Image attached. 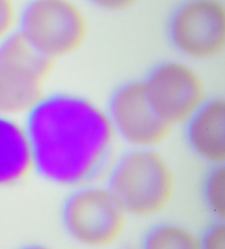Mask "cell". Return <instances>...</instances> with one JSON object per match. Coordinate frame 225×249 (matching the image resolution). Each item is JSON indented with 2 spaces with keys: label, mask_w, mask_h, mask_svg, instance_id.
<instances>
[{
  "label": "cell",
  "mask_w": 225,
  "mask_h": 249,
  "mask_svg": "<svg viewBox=\"0 0 225 249\" xmlns=\"http://www.w3.org/2000/svg\"><path fill=\"white\" fill-rule=\"evenodd\" d=\"M34 174L71 190L102 181L119 142L105 107L78 92L47 91L23 119Z\"/></svg>",
  "instance_id": "1"
},
{
  "label": "cell",
  "mask_w": 225,
  "mask_h": 249,
  "mask_svg": "<svg viewBox=\"0 0 225 249\" xmlns=\"http://www.w3.org/2000/svg\"><path fill=\"white\" fill-rule=\"evenodd\" d=\"M102 180L127 215L141 220L165 212L177 186L171 162L159 148L118 152Z\"/></svg>",
  "instance_id": "2"
},
{
  "label": "cell",
  "mask_w": 225,
  "mask_h": 249,
  "mask_svg": "<svg viewBox=\"0 0 225 249\" xmlns=\"http://www.w3.org/2000/svg\"><path fill=\"white\" fill-rule=\"evenodd\" d=\"M89 18L76 0H28L20 7L18 34L43 57L55 63L83 47Z\"/></svg>",
  "instance_id": "3"
},
{
  "label": "cell",
  "mask_w": 225,
  "mask_h": 249,
  "mask_svg": "<svg viewBox=\"0 0 225 249\" xmlns=\"http://www.w3.org/2000/svg\"><path fill=\"white\" fill-rule=\"evenodd\" d=\"M59 217L68 237L89 249H103L118 243L130 218L102 181L68 190Z\"/></svg>",
  "instance_id": "4"
},
{
  "label": "cell",
  "mask_w": 225,
  "mask_h": 249,
  "mask_svg": "<svg viewBox=\"0 0 225 249\" xmlns=\"http://www.w3.org/2000/svg\"><path fill=\"white\" fill-rule=\"evenodd\" d=\"M54 63L18 32L0 45V115L24 119L47 92Z\"/></svg>",
  "instance_id": "5"
},
{
  "label": "cell",
  "mask_w": 225,
  "mask_h": 249,
  "mask_svg": "<svg viewBox=\"0 0 225 249\" xmlns=\"http://www.w3.org/2000/svg\"><path fill=\"white\" fill-rule=\"evenodd\" d=\"M168 42L178 56L190 63H207L225 51L223 0H183L168 17Z\"/></svg>",
  "instance_id": "6"
},
{
  "label": "cell",
  "mask_w": 225,
  "mask_h": 249,
  "mask_svg": "<svg viewBox=\"0 0 225 249\" xmlns=\"http://www.w3.org/2000/svg\"><path fill=\"white\" fill-rule=\"evenodd\" d=\"M141 80L150 104L171 128L183 126L210 97L196 64L180 57L155 64Z\"/></svg>",
  "instance_id": "7"
},
{
  "label": "cell",
  "mask_w": 225,
  "mask_h": 249,
  "mask_svg": "<svg viewBox=\"0 0 225 249\" xmlns=\"http://www.w3.org/2000/svg\"><path fill=\"white\" fill-rule=\"evenodd\" d=\"M105 109L116 140L127 148H159L172 130L150 104L141 79L120 84Z\"/></svg>",
  "instance_id": "8"
},
{
  "label": "cell",
  "mask_w": 225,
  "mask_h": 249,
  "mask_svg": "<svg viewBox=\"0 0 225 249\" xmlns=\"http://www.w3.org/2000/svg\"><path fill=\"white\" fill-rule=\"evenodd\" d=\"M186 144L199 160L211 166L225 162V100L209 97L183 125Z\"/></svg>",
  "instance_id": "9"
},
{
  "label": "cell",
  "mask_w": 225,
  "mask_h": 249,
  "mask_svg": "<svg viewBox=\"0 0 225 249\" xmlns=\"http://www.w3.org/2000/svg\"><path fill=\"white\" fill-rule=\"evenodd\" d=\"M32 174V148L23 119L0 115V189L17 187Z\"/></svg>",
  "instance_id": "10"
},
{
  "label": "cell",
  "mask_w": 225,
  "mask_h": 249,
  "mask_svg": "<svg viewBox=\"0 0 225 249\" xmlns=\"http://www.w3.org/2000/svg\"><path fill=\"white\" fill-rule=\"evenodd\" d=\"M140 249H200V238L184 224L162 221L145 231Z\"/></svg>",
  "instance_id": "11"
},
{
  "label": "cell",
  "mask_w": 225,
  "mask_h": 249,
  "mask_svg": "<svg viewBox=\"0 0 225 249\" xmlns=\"http://www.w3.org/2000/svg\"><path fill=\"white\" fill-rule=\"evenodd\" d=\"M202 199L214 220L225 218V166H211L202 182Z\"/></svg>",
  "instance_id": "12"
},
{
  "label": "cell",
  "mask_w": 225,
  "mask_h": 249,
  "mask_svg": "<svg viewBox=\"0 0 225 249\" xmlns=\"http://www.w3.org/2000/svg\"><path fill=\"white\" fill-rule=\"evenodd\" d=\"M19 12L16 0H0V45L18 31Z\"/></svg>",
  "instance_id": "13"
},
{
  "label": "cell",
  "mask_w": 225,
  "mask_h": 249,
  "mask_svg": "<svg viewBox=\"0 0 225 249\" xmlns=\"http://www.w3.org/2000/svg\"><path fill=\"white\" fill-rule=\"evenodd\" d=\"M199 238L200 249H225L224 221L214 220L199 234Z\"/></svg>",
  "instance_id": "14"
},
{
  "label": "cell",
  "mask_w": 225,
  "mask_h": 249,
  "mask_svg": "<svg viewBox=\"0 0 225 249\" xmlns=\"http://www.w3.org/2000/svg\"><path fill=\"white\" fill-rule=\"evenodd\" d=\"M96 9L108 14H122L131 10L141 0H86Z\"/></svg>",
  "instance_id": "15"
},
{
  "label": "cell",
  "mask_w": 225,
  "mask_h": 249,
  "mask_svg": "<svg viewBox=\"0 0 225 249\" xmlns=\"http://www.w3.org/2000/svg\"><path fill=\"white\" fill-rule=\"evenodd\" d=\"M16 249H54V248H52L51 246H49V245H45L42 243H30V244L22 245V246H20Z\"/></svg>",
  "instance_id": "16"
}]
</instances>
